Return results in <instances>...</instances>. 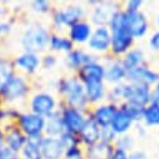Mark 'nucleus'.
<instances>
[{
  "instance_id": "nucleus-1",
  "label": "nucleus",
  "mask_w": 159,
  "mask_h": 159,
  "mask_svg": "<svg viewBox=\"0 0 159 159\" xmlns=\"http://www.w3.org/2000/svg\"><path fill=\"white\" fill-rule=\"evenodd\" d=\"M58 92L63 97L64 105L83 110L87 113L89 104H88V100L85 97L84 84L79 80V78L76 75L59 79Z\"/></svg>"
},
{
  "instance_id": "nucleus-2",
  "label": "nucleus",
  "mask_w": 159,
  "mask_h": 159,
  "mask_svg": "<svg viewBox=\"0 0 159 159\" xmlns=\"http://www.w3.org/2000/svg\"><path fill=\"white\" fill-rule=\"evenodd\" d=\"M108 28L111 34V45H110L111 55L115 58L125 55L133 48L135 39L130 35V33L127 30L124 25V16L122 9L115 13Z\"/></svg>"
},
{
  "instance_id": "nucleus-3",
  "label": "nucleus",
  "mask_w": 159,
  "mask_h": 159,
  "mask_svg": "<svg viewBox=\"0 0 159 159\" xmlns=\"http://www.w3.org/2000/svg\"><path fill=\"white\" fill-rule=\"evenodd\" d=\"M49 30L43 26L42 24H30L25 28L21 35V47L24 52H30L35 54H40L49 49V40H50Z\"/></svg>"
},
{
  "instance_id": "nucleus-4",
  "label": "nucleus",
  "mask_w": 159,
  "mask_h": 159,
  "mask_svg": "<svg viewBox=\"0 0 159 159\" xmlns=\"http://www.w3.org/2000/svg\"><path fill=\"white\" fill-rule=\"evenodd\" d=\"M85 9L79 4H71L65 7L64 9H57L53 13L52 23L57 30H61L64 28H70L74 24L84 20Z\"/></svg>"
},
{
  "instance_id": "nucleus-5",
  "label": "nucleus",
  "mask_w": 159,
  "mask_h": 159,
  "mask_svg": "<svg viewBox=\"0 0 159 159\" xmlns=\"http://www.w3.org/2000/svg\"><path fill=\"white\" fill-rule=\"evenodd\" d=\"M30 92V87L28 80L21 74H14L10 80L7 83V85L0 92V95L3 98L4 103L14 104L16 102H20L26 98V95Z\"/></svg>"
},
{
  "instance_id": "nucleus-6",
  "label": "nucleus",
  "mask_w": 159,
  "mask_h": 159,
  "mask_svg": "<svg viewBox=\"0 0 159 159\" xmlns=\"http://www.w3.org/2000/svg\"><path fill=\"white\" fill-rule=\"evenodd\" d=\"M15 124L28 138L44 137L45 118L40 115H36L31 111H21Z\"/></svg>"
},
{
  "instance_id": "nucleus-7",
  "label": "nucleus",
  "mask_w": 159,
  "mask_h": 159,
  "mask_svg": "<svg viewBox=\"0 0 159 159\" xmlns=\"http://www.w3.org/2000/svg\"><path fill=\"white\" fill-rule=\"evenodd\" d=\"M29 109L31 113L40 115L43 118H49L54 113H57L58 109V100L57 98L48 92H39L35 93L30 100H29Z\"/></svg>"
},
{
  "instance_id": "nucleus-8",
  "label": "nucleus",
  "mask_w": 159,
  "mask_h": 159,
  "mask_svg": "<svg viewBox=\"0 0 159 159\" xmlns=\"http://www.w3.org/2000/svg\"><path fill=\"white\" fill-rule=\"evenodd\" d=\"M153 100V90L150 87L133 84V83H123V104H133L138 107L145 108Z\"/></svg>"
},
{
  "instance_id": "nucleus-9",
  "label": "nucleus",
  "mask_w": 159,
  "mask_h": 159,
  "mask_svg": "<svg viewBox=\"0 0 159 159\" xmlns=\"http://www.w3.org/2000/svg\"><path fill=\"white\" fill-rule=\"evenodd\" d=\"M60 115L66 132L73 133L75 135H79L82 133L89 118V114H87L85 111L71 108V107H66L64 104L60 108Z\"/></svg>"
},
{
  "instance_id": "nucleus-10",
  "label": "nucleus",
  "mask_w": 159,
  "mask_h": 159,
  "mask_svg": "<svg viewBox=\"0 0 159 159\" xmlns=\"http://www.w3.org/2000/svg\"><path fill=\"white\" fill-rule=\"evenodd\" d=\"M103 65L105 68V74H104L105 84L118 85L127 82L128 70L124 68L120 58H115L111 55L103 61Z\"/></svg>"
},
{
  "instance_id": "nucleus-11",
  "label": "nucleus",
  "mask_w": 159,
  "mask_h": 159,
  "mask_svg": "<svg viewBox=\"0 0 159 159\" xmlns=\"http://www.w3.org/2000/svg\"><path fill=\"white\" fill-rule=\"evenodd\" d=\"M119 10H120V8L113 2H97L90 14V24L95 25V28L97 26L108 28L113 16Z\"/></svg>"
},
{
  "instance_id": "nucleus-12",
  "label": "nucleus",
  "mask_w": 159,
  "mask_h": 159,
  "mask_svg": "<svg viewBox=\"0 0 159 159\" xmlns=\"http://www.w3.org/2000/svg\"><path fill=\"white\" fill-rule=\"evenodd\" d=\"M124 25L134 39L143 38L149 29V21L145 14L142 11H128L123 10Z\"/></svg>"
},
{
  "instance_id": "nucleus-13",
  "label": "nucleus",
  "mask_w": 159,
  "mask_h": 159,
  "mask_svg": "<svg viewBox=\"0 0 159 159\" xmlns=\"http://www.w3.org/2000/svg\"><path fill=\"white\" fill-rule=\"evenodd\" d=\"M111 45V34L109 28L105 26H97L93 30V34L87 43L88 50L90 53L104 54L110 50Z\"/></svg>"
},
{
  "instance_id": "nucleus-14",
  "label": "nucleus",
  "mask_w": 159,
  "mask_h": 159,
  "mask_svg": "<svg viewBox=\"0 0 159 159\" xmlns=\"http://www.w3.org/2000/svg\"><path fill=\"white\" fill-rule=\"evenodd\" d=\"M127 82L133 83V84L152 87L159 83V73L153 70L152 68H148L147 65H140L128 71Z\"/></svg>"
},
{
  "instance_id": "nucleus-15",
  "label": "nucleus",
  "mask_w": 159,
  "mask_h": 159,
  "mask_svg": "<svg viewBox=\"0 0 159 159\" xmlns=\"http://www.w3.org/2000/svg\"><path fill=\"white\" fill-rule=\"evenodd\" d=\"M119 109V105H115L109 102H104L92 109L89 113V118L100 127V128H107L111 125V122Z\"/></svg>"
},
{
  "instance_id": "nucleus-16",
  "label": "nucleus",
  "mask_w": 159,
  "mask_h": 159,
  "mask_svg": "<svg viewBox=\"0 0 159 159\" xmlns=\"http://www.w3.org/2000/svg\"><path fill=\"white\" fill-rule=\"evenodd\" d=\"M13 65L15 69L23 71L24 74L33 75L42 66V57L35 53L23 52L14 58Z\"/></svg>"
},
{
  "instance_id": "nucleus-17",
  "label": "nucleus",
  "mask_w": 159,
  "mask_h": 159,
  "mask_svg": "<svg viewBox=\"0 0 159 159\" xmlns=\"http://www.w3.org/2000/svg\"><path fill=\"white\" fill-rule=\"evenodd\" d=\"M98 61V58L90 53L89 50H83V49H73L70 53H68L65 55V64L68 66V69L73 70V71H78L80 70L83 66Z\"/></svg>"
},
{
  "instance_id": "nucleus-18",
  "label": "nucleus",
  "mask_w": 159,
  "mask_h": 159,
  "mask_svg": "<svg viewBox=\"0 0 159 159\" xmlns=\"http://www.w3.org/2000/svg\"><path fill=\"white\" fill-rule=\"evenodd\" d=\"M85 97L89 105H99L107 100L108 89L104 80H90L84 83Z\"/></svg>"
},
{
  "instance_id": "nucleus-19",
  "label": "nucleus",
  "mask_w": 159,
  "mask_h": 159,
  "mask_svg": "<svg viewBox=\"0 0 159 159\" xmlns=\"http://www.w3.org/2000/svg\"><path fill=\"white\" fill-rule=\"evenodd\" d=\"M4 132H5V145L20 154V152L23 150L24 145L28 142V137L19 129V127L15 123L5 124Z\"/></svg>"
},
{
  "instance_id": "nucleus-20",
  "label": "nucleus",
  "mask_w": 159,
  "mask_h": 159,
  "mask_svg": "<svg viewBox=\"0 0 159 159\" xmlns=\"http://www.w3.org/2000/svg\"><path fill=\"white\" fill-rule=\"evenodd\" d=\"M134 123H135V120L130 115V113L123 105H119V109H118V111L113 119L110 127L118 137H120V135L128 134L129 130L132 129V127L134 125Z\"/></svg>"
},
{
  "instance_id": "nucleus-21",
  "label": "nucleus",
  "mask_w": 159,
  "mask_h": 159,
  "mask_svg": "<svg viewBox=\"0 0 159 159\" xmlns=\"http://www.w3.org/2000/svg\"><path fill=\"white\" fill-rule=\"evenodd\" d=\"M93 25L90 21L82 20L68 29V38L73 42V44H87L93 34Z\"/></svg>"
},
{
  "instance_id": "nucleus-22",
  "label": "nucleus",
  "mask_w": 159,
  "mask_h": 159,
  "mask_svg": "<svg viewBox=\"0 0 159 159\" xmlns=\"http://www.w3.org/2000/svg\"><path fill=\"white\" fill-rule=\"evenodd\" d=\"M104 74H105V68L100 61L90 63L75 73V75L83 84L90 80H104Z\"/></svg>"
},
{
  "instance_id": "nucleus-23",
  "label": "nucleus",
  "mask_w": 159,
  "mask_h": 159,
  "mask_svg": "<svg viewBox=\"0 0 159 159\" xmlns=\"http://www.w3.org/2000/svg\"><path fill=\"white\" fill-rule=\"evenodd\" d=\"M65 148L59 138L43 137L42 153L43 159H64Z\"/></svg>"
},
{
  "instance_id": "nucleus-24",
  "label": "nucleus",
  "mask_w": 159,
  "mask_h": 159,
  "mask_svg": "<svg viewBox=\"0 0 159 159\" xmlns=\"http://www.w3.org/2000/svg\"><path fill=\"white\" fill-rule=\"evenodd\" d=\"M100 129L102 128L93 120L92 118H88L85 127L83 128L82 133L79 134L80 143L85 149L90 148V147H93L100 142Z\"/></svg>"
},
{
  "instance_id": "nucleus-25",
  "label": "nucleus",
  "mask_w": 159,
  "mask_h": 159,
  "mask_svg": "<svg viewBox=\"0 0 159 159\" xmlns=\"http://www.w3.org/2000/svg\"><path fill=\"white\" fill-rule=\"evenodd\" d=\"M66 132L65 125L63 123V119L60 115V109L45 119V129H44V137L49 138H60Z\"/></svg>"
},
{
  "instance_id": "nucleus-26",
  "label": "nucleus",
  "mask_w": 159,
  "mask_h": 159,
  "mask_svg": "<svg viewBox=\"0 0 159 159\" xmlns=\"http://www.w3.org/2000/svg\"><path fill=\"white\" fill-rule=\"evenodd\" d=\"M42 140H43V137L28 138L26 144L20 152V157L23 159H43Z\"/></svg>"
},
{
  "instance_id": "nucleus-27",
  "label": "nucleus",
  "mask_w": 159,
  "mask_h": 159,
  "mask_svg": "<svg viewBox=\"0 0 159 159\" xmlns=\"http://www.w3.org/2000/svg\"><path fill=\"white\" fill-rule=\"evenodd\" d=\"M49 49L54 53L68 54L74 49V44L68 36L58 33H53L50 35V40H49Z\"/></svg>"
},
{
  "instance_id": "nucleus-28",
  "label": "nucleus",
  "mask_w": 159,
  "mask_h": 159,
  "mask_svg": "<svg viewBox=\"0 0 159 159\" xmlns=\"http://www.w3.org/2000/svg\"><path fill=\"white\" fill-rule=\"evenodd\" d=\"M144 58H145L144 52L140 48H132L120 59H122V63H123L124 68L129 71V70L135 69L140 65H144Z\"/></svg>"
},
{
  "instance_id": "nucleus-29",
  "label": "nucleus",
  "mask_w": 159,
  "mask_h": 159,
  "mask_svg": "<svg viewBox=\"0 0 159 159\" xmlns=\"http://www.w3.org/2000/svg\"><path fill=\"white\" fill-rule=\"evenodd\" d=\"M142 122L147 127H159V103L158 102L152 100L144 108Z\"/></svg>"
},
{
  "instance_id": "nucleus-30",
  "label": "nucleus",
  "mask_w": 159,
  "mask_h": 159,
  "mask_svg": "<svg viewBox=\"0 0 159 159\" xmlns=\"http://www.w3.org/2000/svg\"><path fill=\"white\" fill-rule=\"evenodd\" d=\"M113 148H114V145H111V144L99 142L95 145L85 149L87 158H90V159H108Z\"/></svg>"
},
{
  "instance_id": "nucleus-31",
  "label": "nucleus",
  "mask_w": 159,
  "mask_h": 159,
  "mask_svg": "<svg viewBox=\"0 0 159 159\" xmlns=\"http://www.w3.org/2000/svg\"><path fill=\"white\" fill-rule=\"evenodd\" d=\"M15 74V68L13 65V61H9L7 59H0V92L7 85V83L10 80V78Z\"/></svg>"
},
{
  "instance_id": "nucleus-32",
  "label": "nucleus",
  "mask_w": 159,
  "mask_h": 159,
  "mask_svg": "<svg viewBox=\"0 0 159 159\" xmlns=\"http://www.w3.org/2000/svg\"><path fill=\"white\" fill-rule=\"evenodd\" d=\"M21 111L15 109L14 107H3L0 109V123L9 124V123H15L16 119Z\"/></svg>"
},
{
  "instance_id": "nucleus-33",
  "label": "nucleus",
  "mask_w": 159,
  "mask_h": 159,
  "mask_svg": "<svg viewBox=\"0 0 159 159\" xmlns=\"http://www.w3.org/2000/svg\"><path fill=\"white\" fill-rule=\"evenodd\" d=\"M134 145H135L134 137L128 135V134L118 137L116 142L114 143V147H116V148H119V149H123V150H125V152H128V153H130V152L133 150Z\"/></svg>"
},
{
  "instance_id": "nucleus-34",
  "label": "nucleus",
  "mask_w": 159,
  "mask_h": 159,
  "mask_svg": "<svg viewBox=\"0 0 159 159\" xmlns=\"http://www.w3.org/2000/svg\"><path fill=\"white\" fill-rule=\"evenodd\" d=\"M87 153L83 145H74L66 148L64 152V159H85Z\"/></svg>"
},
{
  "instance_id": "nucleus-35",
  "label": "nucleus",
  "mask_w": 159,
  "mask_h": 159,
  "mask_svg": "<svg viewBox=\"0 0 159 159\" xmlns=\"http://www.w3.org/2000/svg\"><path fill=\"white\" fill-rule=\"evenodd\" d=\"M30 9L36 14H48L52 10V5L47 0H34L30 4Z\"/></svg>"
},
{
  "instance_id": "nucleus-36",
  "label": "nucleus",
  "mask_w": 159,
  "mask_h": 159,
  "mask_svg": "<svg viewBox=\"0 0 159 159\" xmlns=\"http://www.w3.org/2000/svg\"><path fill=\"white\" fill-rule=\"evenodd\" d=\"M60 142L63 143L64 148H70V147H74V145H82L80 143V139H79V135H75L73 133H69V132H65L60 138Z\"/></svg>"
},
{
  "instance_id": "nucleus-37",
  "label": "nucleus",
  "mask_w": 159,
  "mask_h": 159,
  "mask_svg": "<svg viewBox=\"0 0 159 159\" xmlns=\"http://www.w3.org/2000/svg\"><path fill=\"white\" fill-rule=\"evenodd\" d=\"M116 139H118V135L111 129V127H107V128H102L100 129V142H104L107 144L114 145Z\"/></svg>"
},
{
  "instance_id": "nucleus-38",
  "label": "nucleus",
  "mask_w": 159,
  "mask_h": 159,
  "mask_svg": "<svg viewBox=\"0 0 159 159\" xmlns=\"http://www.w3.org/2000/svg\"><path fill=\"white\" fill-rule=\"evenodd\" d=\"M58 64V59L54 54H45L42 58V66L44 69H53Z\"/></svg>"
},
{
  "instance_id": "nucleus-39",
  "label": "nucleus",
  "mask_w": 159,
  "mask_h": 159,
  "mask_svg": "<svg viewBox=\"0 0 159 159\" xmlns=\"http://www.w3.org/2000/svg\"><path fill=\"white\" fill-rule=\"evenodd\" d=\"M0 159H21V157L19 153L11 150L5 145L3 149H0Z\"/></svg>"
},
{
  "instance_id": "nucleus-40",
  "label": "nucleus",
  "mask_w": 159,
  "mask_h": 159,
  "mask_svg": "<svg viewBox=\"0 0 159 159\" xmlns=\"http://www.w3.org/2000/svg\"><path fill=\"white\" fill-rule=\"evenodd\" d=\"M108 159H129V153L123 150V149H119V148L114 147Z\"/></svg>"
},
{
  "instance_id": "nucleus-41",
  "label": "nucleus",
  "mask_w": 159,
  "mask_h": 159,
  "mask_svg": "<svg viewBox=\"0 0 159 159\" xmlns=\"http://www.w3.org/2000/svg\"><path fill=\"white\" fill-rule=\"evenodd\" d=\"M143 5L142 0H130V2L125 3V9L128 11H140V8Z\"/></svg>"
},
{
  "instance_id": "nucleus-42",
  "label": "nucleus",
  "mask_w": 159,
  "mask_h": 159,
  "mask_svg": "<svg viewBox=\"0 0 159 159\" xmlns=\"http://www.w3.org/2000/svg\"><path fill=\"white\" fill-rule=\"evenodd\" d=\"M149 47L154 52H159V30L155 31L149 39Z\"/></svg>"
},
{
  "instance_id": "nucleus-43",
  "label": "nucleus",
  "mask_w": 159,
  "mask_h": 159,
  "mask_svg": "<svg viewBox=\"0 0 159 159\" xmlns=\"http://www.w3.org/2000/svg\"><path fill=\"white\" fill-rule=\"evenodd\" d=\"M13 24L7 20H0V36H4L11 31Z\"/></svg>"
},
{
  "instance_id": "nucleus-44",
  "label": "nucleus",
  "mask_w": 159,
  "mask_h": 159,
  "mask_svg": "<svg viewBox=\"0 0 159 159\" xmlns=\"http://www.w3.org/2000/svg\"><path fill=\"white\" fill-rule=\"evenodd\" d=\"M129 159H148V155L145 152L135 149V150H132L129 153Z\"/></svg>"
},
{
  "instance_id": "nucleus-45",
  "label": "nucleus",
  "mask_w": 159,
  "mask_h": 159,
  "mask_svg": "<svg viewBox=\"0 0 159 159\" xmlns=\"http://www.w3.org/2000/svg\"><path fill=\"white\" fill-rule=\"evenodd\" d=\"M4 147H5V132L3 127H0V149H3Z\"/></svg>"
},
{
  "instance_id": "nucleus-46",
  "label": "nucleus",
  "mask_w": 159,
  "mask_h": 159,
  "mask_svg": "<svg viewBox=\"0 0 159 159\" xmlns=\"http://www.w3.org/2000/svg\"><path fill=\"white\" fill-rule=\"evenodd\" d=\"M153 100H155V102L159 103V83L155 84V88L153 90Z\"/></svg>"
},
{
  "instance_id": "nucleus-47",
  "label": "nucleus",
  "mask_w": 159,
  "mask_h": 159,
  "mask_svg": "<svg viewBox=\"0 0 159 159\" xmlns=\"http://www.w3.org/2000/svg\"><path fill=\"white\" fill-rule=\"evenodd\" d=\"M3 13H4V9H3L2 4H0V19H2V16H3Z\"/></svg>"
},
{
  "instance_id": "nucleus-48",
  "label": "nucleus",
  "mask_w": 159,
  "mask_h": 159,
  "mask_svg": "<svg viewBox=\"0 0 159 159\" xmlns=\"http://www.w3.org/2000/svg\"><path fill=\"white\" fill-rule=\"evenodd\" d=\"M3 104H4V102H3V98H2V95H0V109H2V108L4 107Z\"/></svg>"
},
{
  "instance_id": "nucleus-49",
  "label": "nucleus",
  "mask_w": 159,
  "mask_h": 159,
  "mask_svg": "<svg viewBox=\"0 0 159 159\" xmlns=\"http://www.w3.org/2000/svg\"><path fill=\"white\" fill-rule=\"evenodd\" d=\"M157 24H158V26H159V15H158V18H157Z\"/></svg>"
},
{
  "instance_id": "nucleus-50",
  "label": "nucleus",
  "mask_w": 159,
  "mask_h": 159,
  "mask_svg": "<svg viewBox=\"0 0 159 159\" xmlns=\"http://www.w3.org/2000/svg\"><path fill=\"white\" fill-rule=\"evenodd\" d=\"M85 159H90V158H85Z\"/></svg>"
},
{
  "instance_id": "nucleus-51",
  "label": "nucleus",
  "mask_w": 159,
  "mask_h": 159,
  "mask_svg": "<svg viewBox=\"0 0 159 159\" xmlns=\"http://www.w3.org/2000/svg\"><path fill=\"white\" fill-rule=\"evenodd\" d=\"M21 159H23V158H21Z\"/></svg>"
}]
</instances>
